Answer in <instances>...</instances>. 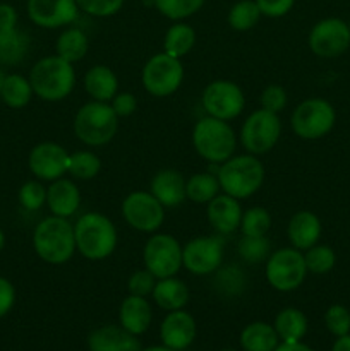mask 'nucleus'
Wrapping results in <instances>:
<instances>
[{
  "mask_svg": "<svg viewBox=\"0 0 350 351\" xmlns=\"http://www.w3.org/2000/svg\"><path fill=\"white\" fill-rule=\"evenodd\" d=\"M75 249L86 261L100 263L112 256L119 245V230L106 215L84 213L74 223Z\"/></svg>",
  "mask_w": 350,
  "mask_h": 351,
  "instance_id": "1",
  "label": "nucleus"
},
{
  "mask_svg": "<svg viewBox=\"0 0 350 351\" xmlns=\"http://www.w3.org/2000/svg\"><path fill=\"white\" fill-rule=\"evenodd\" d=\"M33 249L43 263L51 266L69 263L78 252L74 225L69 221V218L47 216L34 226Z\"/></svg>",
  "mask_w": 350,
  "mask_h": 351,
  "instance_id": "2",
  "label": "nucleus"
},
{
  "mask_svg": "<svg viewBox=\"0 0 350 351\" xmlns=\"http://www.w3.org/2000/svg\"><path fill=\"white\" fill-rule=\"evenodd\" d=\"M30 82L38 98L55 103L72 95L78 84V75L74 64L55 53L40 58L31 67Z\"/></svg>",
  "mask_w": 350,
  "mask_h": 351,
  "instance_id": "3",
  "label": "nucleus"
},
{
  "mask_svg": "<svg viewBox=\"0 0 350 351\" xmlns=\"http://www.w3.org/2000/svg\"><path fill=\"white\" fill-rule=\"evenodd\" d=\"M264 165L259 161V156H254L250 153L233 154L222 165H218V177L220 189L223 194H229L232 197L244 201L249 199L263 187Z\"/></svg>",
  "mask_w": 350,
  "mask_h": 351,
  "instance_id": "4",
  "label": "nucleus"
},
{
  "mask_svg": "<svg viewBox=\"0 0 350 351\" xmlns=\"http://www.w3.org/2000/svg\"><path fill=\"white\" fill-rule=\"evenodd\" d=\"M237 134L226 120L201 117L192 127V146L209 165H222L235 154Z\"/></svg>",
  "mask_w": 350,
  "mask_h": 351,
  "instance_id": "5",
  "label": "nucleus"
},
{
  "mask_svg": "<svg viewBox=\"0 0 350 351\" xmlns=\"http://www.w3.org/2000/svg\"><path fill=\"white\" fill-rule=\"evenodd\" d=\"M120 127V119L113 112L110 103L93 101L81 106L75 112L72 129L74 136L88 147H102L112 143Z\"/></svg>",
  "mask_w": 350,
  "mask_h": 351,
  "instance_id": "6",
  "label": "nucleus"
},
{
  "mask_svg": "<svg viewBox=\"0 0 350 351\" xmlns=\"http://www.w3.org/2000/svg\"><path fill=\"white\" fill-rule=\"evenodd\" d=\"M185 69L180 58L165 51L151 55L141 69V84L148 95L154 98H168L180 89Z\"/></svg>",
  "mask_w": 350,
  "mask_h": 351,
  "instance_id": "7",
  "label": "nucleus"
},
{
  "mask_svg": "<svg viewBox=\"0 0 350 351\" xmlns=\"http://www.w3.org/2000/svg\"><path fill=\"white\" fill-rule=\"evenodd\" d=\"M336 123V110L328 99L307 98L299 103L290 115L292 132L304 141H318L328 136Z\"/></svg>",
  "mask_w": 350,
  "mask_h": 351,
  "instance_id": "8",
  "label": "nucleus"
},
{
  "mask_svg": "<svg viewBox=\"0 0 350 351\" xmlns=\"http://www.w3.org/2000/svg\"><path fill=\"white\" fill-rule=\"evenodd\" d=\"M283 130L280 113L257 108L246 117L240 127L239 141L246 153L261 156L273 149L278 144Z\"/></svg>",
  "mask_w": 350,
  "mask_h": 351,
  "instance_id": "9",
  "label": "nucleus"
},
{
  "mask_svg": "<svg viewBox=\"0 0 350 351\" xmlns=\"http://www.w3.org/2000/svg\"><path fill=\"white\" fill-rule=\"evenodd\" d=\"M307 274L304 252L292 245L273 250L264 263V278L268 285L281 293L297 290Z\"/></svg>",
  "mask_w": 350,
  "mask_h": 351,
  "instance_id": "10",
  "label": "nucleus"
},
{
  "mask_svg": "<svg viewBox=\"0 0 350 351\" xmlns=\"http://www.w3.org/2000/svg\"><path fill=\"white\" fill-rule=\"evenodd\" d=\"M225 240L223 235H201L182 245V267L194 276H211L223 264Z\"/></svg>",
  "mask_w": 350,
  "mask_h": 351,
  "instance_id": "11",
  "label": "nucleus"
},
{
  "mask_svg": "<svg viewBox=\"0 0 350 351\" xmlns=\"http://www.w3.org/2000/svg\"><path fill=\"white\" fill-rule=\"evenodd\" d=\"M143 264L158 280L177 276L182 269V245L170 233H151L143 247Z\"/></svg>",
  "mask_w": 350,
  "mask_h": 351,
  "instance_id": "12",
  "label": "nucleus"
},
{
  "mask_svg": "<svg viewBox=\"0 0 350 351\" xmlns=\"http://www.w3.org/2000/svg\"><path fill=\"white\" fill-rule=\"evenodd\" d=\"M201 105L206 115L230 122L242 115L246 95L237 82L230 79H215L202 89Z\"/></svg>",
  "mask_w": 350,
  "mask_h": 351,
  "instance_id": "13",
  "label": "nucleus"
},
{
  "mask_svg": "<svg viewBox=\"0 0 350 351\" xmlns=\"http://www.w3.org/2000/svg\"><path fill=\"white\" fill-rule=\"evenodd\" d=\"M122 218L130 228L141 233H156L165 223V208L150 191H134L120 204Z\"/></svg>",
  "mask_w": 350,
  "mask_h": 351,
  "instance_id": "14",
  "label": "nucleus"
},
{
  "mask_svg": "<svg viewBox=\"0 0 350 351\" xmlns=\"http://www.w3.org/2000/svg\"><path fill=\"white\" fill-rule=\"evenodd\" d=\"M309 50L319 58H336L350 48V27L340 17H325L311 27Z\"/></svg>",
  "mask_w": 350,
  "mask_h": 351,
  "instance_id": "15",
  "label": "nucleus"
},
{
  "mask_svg": "<svg viewBox=\"0 0 350 351\" xmlns=\"http://www.w3.org/2000/svg\"><path fill=\"white\" fill-rule=\"evenodd\" d=\"M69 156L71 153L62 144L45 141L31 149L27 156V167L38 180L54 182L67 173Z\"/></svg>",
  "mask_w": 350,
  "mask_h": 351,
  "instance_id": "16",
  "label": "nucleus"
},
{
  "mask_svg": "<svg viewBox=\"0 0 350 351\" xmlns=\"http://www.w3.org/2000/svg\"><path fill=\"white\" fill-rule=\"evenodd\" d=\"M26 10L31 23L43 29H60L79 16L75 0H27Z\"/></svg>",
  "mask_w": 350,
  "mask_h": 351,
  "instance_id": "17",
  "label": "nucleus"
},
{
  "mask_svg": "<svg viewBox=\"0 0 350 351\" xmlns=\"http://www.w3.org/2000/svg\"><path fill=\"white\" fill-rule=\"evenodd\" d=\"M242 215L244 209L239 199L232 197L229 194H223V192H220L216 197H213L206 204L208 223L218 235H230V233L237 232L240 226Z\"/></svg>",
  "mask_w": 350,
  "mask_h": 351,
  "instance_id": "18",
  "label": "nucleus"
},
{
  "mask_svg": "<svg viewBox=\"0 0 350 351\" xmlns=\"http://www.w3.org/2000/svg\"><path fill=\"white\" fill-rule=\"evenodd\" d=\"M160 338L167 348L182 351L192 345L196 338V321L184 308L168 312L161 321Z\"/></svg>",
  "mask_w": 350,
  "mask_h": 351,
  "instance_id": "19",
  "label": "nucleus"
},
{
  "mask_svg": "<svg viewBox=\"0 0 350 351\" xmlns=\"http://www.w3.org/2000/svg\"><path fill=\"white\" fill-rule=\"evenodd\" d=\"M185 180L187 178L174 168H163L156 171L150 182V192L161 202L165 209L178 208L187 201L185 195Z\"/></svg>",
  "mask_w": 350,
  "mask_h": 351,
  "instance_id": "20",
  "label": "nucleus"
},
{
  "mask_svg": "<svg viewBox=\"0 0 350 351\" xmlns=\"http://www.w3.org/2000/svg\"><path fill=\"white\" fill-rule=\"evenodd\" d=\"M323 233L321 219L316 213L302 209V211L294 213L288 219L287 225V237L288 242L294 249L305 252L312 245L319 242Z\"/></svg>",
  "mask_w": 350,
  "mask_h": 351,
  "instance_id": "21",
  "label": "nucleus"
},
{
  "mask_svg": "<svg viewBox=\"0 0 350 351\" xmlns=\"http://www.w3.org/2000/svg\"><path fill=\"white\" fill-rule=\"evenodd\" d=\"M81 206V191L71 178H58L50 182L47 187V208L54 216L71 218L79 211Z\"/></svg>",
  "mask_w": 350,
  "mask_h": 351,
  "instance_id": "22",
  "label": "nucleus"
},
{
  "mask_svg": "<svg viewBox=\"0 0 350 351\" xmlns=\"http://www.w3.org/2000/svg\"><path fill=\"white\" fill-rule=\"evenodd\" d=\"M89 351H139L137 336L130 335L122 326H102L88 336Z\"/></svg>",
  "mask_w": 350,
  "mask_h": 351,
  "instance_id": "23",
  "label": "nucleus"
},
{
  "mask_svg": "<svg viewBox=\"0 0 350 351\" xmlns=\"http://www.w3.org/2000/svg\"><path fill=\"white\" fill-rule=\"evenodd\" d=\"M82 86L84 91L93 101L110 103L113 96L120 91L119 77L108 65L96 64L86 71L82 77Z\"/></svg>",
  "mask_w": 350,
  "mask_h": 351,
  "instance_id": "24",
  "label": "nucleus"
},
{
  "mask_svg": "<svg viewBox=\"0 0 350 351\" xmlns=\"http://www.w3.org/2000/svg\"><path fill=\"white\" fill-rule=\"evenodd\" d=\"M153 317V311L148 298L137 295H127L119 308V321L124 329L134 336H141L148 331Z\"/></svg>",
  "mask_w": 350,
  "mask_h": 351,
  "instance_id": "25",
  "label": "nucleus"
},
{
  "mask_svg": "<svg viewBox=\"0 0 350 351\" xmlns=\"http://www.w3.org/2000/svg\"><path fill=\"white\" fill-rule=\"evenodd\" d=\"M154 304L163 311H180L191 300V291L189 287L185 285L184 280L177 276L170 278H161L154 285V290L151 293Z\"/></svg>",
  "mask_w": 350,
  "mask_h": 351,
  "instance_id": "26",
  "label": "nucleus"
},
{
  "mask_svg": "<svg viewBox=\"0 0 350 351\" xmlns=\"http://www.w3.org/2000/svg\"><path fill=\"white\" fill-rule=\"evenodd\" d=\"M213 278V290L223 298H237L246 291L247 274L239 264H222Z\"/></svg>",
  "mask_w": 350,
  "mask_h": 351,
  "instance_id": "27",
  "label": "nucleus"
},
{
  "mask_svg": "<svg viewBox=\"0 0 350 351\" xmlns=\"http://www.w3.org/2000/svg\"><path fill=\"white\" fill-rule=\"evenodd\" d=\"M89 38L81 27H65L55 41V53L71 64H78L88 55Z\"/></svg>",
  "mask_w": 350,
  "mask_h": 351,
  "instance_id": "28",
  "label": "nucleus"
},
{
  "mask_svg": "<svg viewBox=\"0 0 350 351\" xmlns=\"http://www.w3.org/2000/svg\"><path fill=\"white\" fill-rule=\"evenodd\" d=\"M196 31L185 21H177L170 24L163 36V51L175 58H184L192 51L196 45Z\"/></svg>",
  "mask_w": 350,
  "mask_h": 351,
  "instance_id": "29",
  "label": "nucleus"
},
{
  "mask_svg": "<svg viewBox=\"0 0 350 351\" xmlns=\"http://www.w3.org/2000/svg\"><path fill=\"white\" fill-rule=\"evenodd\" d=\"M278 341L277 331L268 322H250L240 332V346L246 351H275Z\"/></svg>",
  "mask_w": 350,
  "mask_h": 351,
  "instance_id": "30",
  "label": "nucleus"
},
{
  "mask_svg": "<svg viewBox=\"0 0 350 351\" xmlns=\"http://www.w3.org/2000/svg\"><path fill=\"white\" fill-rule=\"evenodd\" d=\"M278 338L283 343L301 341L307 332V317L302 311L295 307H287L280 311L275 317L273 324Z\"/></svg>",
  "mask_w": 350,
  "mask_h": 351,
  "instance_id": "31",
  "label": "nucleus"
},
{
  "mask_svg": "<svg viewBox=\"0 0 350 351\" xmlns=\"http://www.w3.org/2000/svg\"><path fill=\"white\" fill-rule=\"evenodd\" d=\"M31 48L30 34L19 27L0 31V64L17 65L26 58Z\"/></svg>",
  "mask_w": 350,
  "mask_h": 351,
  "instance_id": "32",
  "label": "nucleus"
},
{
  "mask_svg": "<svg viewBox=\"0 0 350 351\" xmlns=\"http://www.w3.org/2000/svg\"><path fill=\"white\" fill-rule=\"evenodd\" d=\"M220 192L218 177L211 171H198L185 180V195L194 204H208Z\"/></svg>",
  "mask_w": 350,
  "mask_h": 351,
  "instance_id": "33",
  "label": "nucleus"
},
{
  "mask_svg": "<svg viewBox=\"0 0 350 351\" xmlns=\"http://www.w3.org/2000/svg\"><path fill=\"white\" fill-rule=\"evenodd\" d=\"M34 91L31 86L30 77H24L21 74H7L5 81H3L2 93L0 98L5 103L9 108L21 110L24 106L30 105L31 98H33Z\"/></svg>",
  "mask_w": 350,
  "mask_h": 351,
  "instance_id": "34",
  "label": "nucleus"
},
{
  "mask_svg": "<svg viewBox=\"0 0 350 351\" xmlns=\"http://www.w3.org/2000/svg\"><path fill=\"white\" fill-rule=\"evenodd\" d=\"M102 171V160L98 154L91 149H79L71 153L69 156L67 173L74 180H93Z\"/></svg>",
  "mask_w": 350,
  "mask_h": 351,
  "instance_id": "35",
  "label": "nucleus"
},
{
  "mask_svg": "<svg viewBox=\"0 0 350 351\" xmlns=\"http://www.w3.org/2000/svg\"><path fill=\"white\" fill-rule=\"evenodd\" d=\"M261 17H263V14L257 7L256 0H239L230 7L229 14H226V23L233 31L246 33V31L256 27Z\"/></svg>",
  "mask_w": 350,
  "mask_h": 351,
  "instance_id": "36",
  "label": "nucleus"
},
{
  "mask_svg": "<svg viewBox=\"0 0 350 351\" xmlns=\"http://www.w3.org/2000/svg\"><path fill=\"white\" fill-rule=\"evenodd\" d=\"M273 226L271 213L263 206H253L244 209L242 219H240V233L247 237H266Z\"/></svg>",
  "mask_w": 350,
  "mask_h": 351,
  "instance_id": "37",
  "label": "nucleus"
},
{
  "mask_svg": "<svg viewBox=\"0 0 350 351\" xmlns=\"http://www.w3.org/2000/svg\"><path fill=\"white\" fill-rule=\"evenodd\" d=\"M271 240L266 237H240L237 254L247 264H263L271 256Z\"/></svg>",
  "mask_w": 350,
  "mask_h": 351,
  "instance_id": "38",
  "label": "nucleus"
},
{
  "mask_svg": "<svg viewBox=\"0 0 350 351\" xmlns=\"http://www.w3.org/2000/svg\"><path fill=\"white\" fill-rule=\"evenodd\" d=\"M305 267L307 273L316 274V276H325V274L331 273L333 267L336 266V254L326 243H316L311 249L304 252Z\"/></svg>",
  "mask_w": 350,
  "mask_h": 351,
  "instance_id": "39",
  "label": "nucleus"
},
{
  "mask_svg": "<svg viewBox=\"0 0 350 351\" xmlns=\"http://www.w3.org/2000/svg\"><path fill=\"white\" fill-rule=\"evenodd\" d=\"M206 0H153V7L172 23L185 21L202 9Z\"/></svg>",
  "mask_w": 350,
  "mask_h": 351,
  "instance_id": "40",
  "label": "nucleus"
},
{
  "mask_svg": "<svg viewBox=\"0 0 350 351\" xmlns=\"http://www.w3.org/2000/svg\"><path fill=\"white\" fill-rule=\"evenodd\" d=\"M19 204L26 211H40L43 206H47V187L41 184V180H27L19 189Z\"/></svg>",
  "mask_w": 350,
  "mask_h": 351,
  "instance_id": "41",
  "label": "nucleus"
},
{
  "mask_svg": "<svg viewBox=\"0 0 350 351\" xmlns=\"http://www.w3.org/2000/svg\"><path fill=\"white\" fill-rule=\"evenodd\" d=\"M325 324L326 329L333 336L340 338L350 332V311L345 305L333 304L329 305L328 311L325 312Z\"/></svg>",
  "mask_w": 350,
  "mask_h": 351,
  "instance_id": "42",
  "label": "nucleus"
},
{
  "mask_svg": "<svg viewBox=\"0 0 350 351\" xmlns=\"http://www.w3.org/2000/svg\"><path fill=\"white\" fill-rule=\"evenodd\" d=\"M79 10L93 17H112L122 10L126 0H75Z\"/></svg>",
  "mask_w": 350,
  "mask_h": 351,
  "instance_id": "43",
  "label": "nucleus"
},
{
  "mask_svg": "<svg viewBox=\"0 0 350 351\" xmlns=\"http://www.w3.org/2000/svg\"><path fill=\"white\" fill-rule=\"evenodd\" d=\"M156 281L158 278L153 273H150L146 267H143V269L134 271L129 276V280H127V291H129V295L148 298L153 293Z\"/></svg>",
  "mask_w": 350,
  "mask_h": 351,
  "instance_id": "44",
  "label": "nucleus"
},
{
  "mask_svg": "<svg viewBox=\"0 0 350 351\" xmlns=\"http://www.w3.org/2000/svg\"><path fill=\"white\" fill-rule=\"evenodd\" d=\"M287 101H288L287 91H285L283 86L280 84H268L266 88L261 91L259 103H261V108L264 110L280 113L283 112L285 106H287Z\"/></svg>",
  "mask_w": 350,
  "mask_h": 351,
  "instance_id": "45",
  "label": "nucleus"
},
{
  "mask_svg": "<svg viewBox=\"0 0 350 351\" xmlns=\"http://www.w3.org/2000/svg\"><path fill=\"white\" fill-rule=\"evenodd\" d=\"M295 2L297 0H256L261 14L264 17H271V19H280V17L287 16L294 9Z\"/></svg>",
  "mask_w": 350,
  "mask_h": 351,
  "instance_id": "46",
  "label": "nucleus"
},
{
  "mask_svg": "<svg viewBox=\"0 0 350 351\" xmlns=\"http://www.w3.org/2000/svg\"><path fill=\"white\" fill-rule=\"evenodd\" d=\"M110 105H112L113 112L119 115V119H126L137 110V98L129 91H119L113 96Z\"/></svg>",
  "mask_w": 350,
  "mask_h": 351,
  "instance_id": "47",
  "label": "nucleus"
},
{
  "mask_svg": "<svg viewBox=\"0 0 350 351\" xmlns=\"http://www.w3.org/2000/svg\"><path fill=\"white\" fill-rule=\"evenodd\" d=\"M16 302V288L7 278L0 276V319L10 312Z\"/></svg>",
  "mask_w": 350,
  "mask_h": 351,
  "instance_id": "48",
  "label": "nucleus"
},
{
  "mask_svg": "<svg viewBox=\"0 0 350 351\" xmlns=\"http://www.w3.org/2000/svg\"><path fill=\"white\" fill-rule=\"evenodd\" d=\"M17 27V10L10 3H0V31Z\"/></svg>",
  "mask_w": 350,
  "mask_h": 351,
  "instance_id": "49",
  "label": "nucleus"
},
{
  "mask_svg": "<svg viewBox=\"0 0 350 351\" xmlns=\"http://www.w3.org/2000/svg\"><path fill=\"white\" fill-rule=\"evenodd\" d=\"M275 351H312L307 345H304L302 341H294V343H283L281 341L280 345L275 348Z\"/></svg>",
  "mask_w": 350,
  "mask_h": 351,
  "instance_id": "50",
  "label": "nucleus"
},
{
  "mask_svg": "<svg viewBox=\"0 0 350 351\" xmlns=\"http://www.w3.org/2000/svg\"><path fill=\"white\" fill-rule=\"evenodd\" d=\"M331 351H350V332H349V335L336 338V341H335V345H333Z\"/></svg>",
  "mask_w": 350,
  "mask_h": 351,
  "instance_id": "51",
  "label": "nucleus"
},
{
  "mask_svg": "<svg viewBox=\"0 0 350 351\" xmlns=\"http://www.w3.org/2000/svg\"><path fill=\"white\" fill-rule=\"evenodd\" d=\"M139 351H175V350H170L167 348V346H150V348H144V350H139Z\"/></svg>",
  "mask_w": 350,
  "mask_h": 351,
  "instance_id": "52",
  "label": "nucleus"
},
{
  "mask_svg": "<svg viewBox=\"0 0 350 351\" xmlns=\"http://www.w3.org/2000/svg\"><path fill=\"white\" fill-rule=\"evenodd\" d=\"M3 245H5V235H3V232L0 230V252H2Z\"/></svg>",
  "mask_w": 350,
  "mask_h": 351,
  "instance_id": "53",
  "label": "nucleus"
},
{
  "mask_svg": "<svg viewBox=\"0 0 350 351\" xmlns=\"http://www.w3.org/2000/svg\"><path fill=\"white\" fill-rule=\"evenodd\" d=\"M5 72L2 71V69H0V93H2V86H3V81H5Z\"/></svg>",
  "mask_w": 350,
  "mask_h": 351,
  "instance_id": "54",
  "label": "nucleus"
},
{
  "mask_svg": "<svg viewBox=\"0 0 350 351\" xmlns=\"http://www.w3.org/2000/svg\"><path fill=\"white\" fill-rule=\"evenodd\" d=\"M223 351H235V350H232V348H225Z\"/></svg>",
  "mask_w": 350,
  "mask_h": 351,
  "instance_id": "55",
  "label": "nucleus"
},
{
  "mask_svg": "<svg viewBox=\"0 0 350 351\" xmlns=\"http://www.w3.org/2000/svg\"><path fill=\"white\" fill-rule=\"evenodd\" d=\"M349 27H350V23H349Z\"/></svg>",
  "mask_w": 350,
  "mask_h": 351,
  "instance_id": "56",
  "label": "nucleus"
}]
</instances>
